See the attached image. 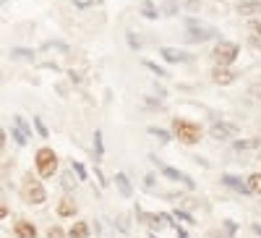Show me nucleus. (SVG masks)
<instances>
[{
    "instance_id": "1",
    "label": "nucleus",
    "mask_w": 261,
    "mask_h": 238,
    "mask_svg": "<svg viewBox=\"0 0 261 238\" xmlns=\"http://www.w3.org/2000/svg\"><path fill=\"white\" fill-rule=\"evenodd\" d=\"M172 134H175L178 141H183V144H199L201 128L191 121H186V118H175L172 121Z\"/></svg>"
},
{
    "instance_id": "2",
    "label": "nucleus",
    "mask_w": 261,
    "mask_h": 238,
    "mask_svg": "<svg viewBox=\"0 0 261 238\" xmlns=\"http://www.w3.org/2000/svg\"><path fill=\"white\" fill-rule=\"evenodd\" d=\"M238 55H241V47L235 42H225V39H220V45L212 50V60L217 66H230V63L238 60Z\"/></svg>"
},
{
    "instance_id": "3",
    "label": "nucleus",
    "mask_w": 261,
    "mask_h": 238,
    "mask_svg": "<svg viewBox=\"0 0 261 238\" xmlns=\"http://www.w3.org/2000/svg\"><path fill=\"white\" fill-rule=\"evenodd\" d=\"M58 170V155L50 147H42L37 152V173L42 178H53V173Z\"/></svg>"
},
{
    "instance_id": "4",
    "label": "nucleus",
    "mask_w": 261,
    "mask_h": 238,
    "mask_svg": "<svg viewBox=\"0 0 261 238\" xmlns=\"http://www.w3.org/2000/svg\"><path fill=\"white\" fill-rule=\"evenodd\" d=\"M24 199L27 202H32V204H42V202H45L47 199V191H45V186H42L39 181H27L24 183Z\"/></svg>"
},
{
    "instance_id": "5",
    "label": "nucleus",
    "mask_w": 261,
    "mask_h": 238,
    "mask_svg": "<svg viewBox=\"0 0 261 238\" xmlns=\"http://www.w3.org/2000/svg\"><path fill=\"white\" fill-rule=\"evenodd\" d=\"M238 134H241V128H238L235 123H214V126H212V136L220 139V141L232 139V136H238Z\"/></svg>"
},
{
    "instance_id": "6",
    "label": "nucleus",
    "mask_w": 261,
    "mask_h": 238,
    "mask_svg": "<svg viewBox=\"0 0 261 238\" xmlns=\"http://www.w3.org/2000/svg\"><path fill=\"white\" fill-rule=\"evenodd\" d=\"M162 176H165L167 181H180L186 188H193V186H196L191 176H186L183 170H178V168H170V165H162Z\"/></svg>"
},
{
    "instance_id": "7",
    "label": "nucleus",
    "mask_w": 261,
    "mask_h": 238,
    "mask_svg": "<svg viewBox=\"0 0 261 238\" xmlns=\"http://www.w3.org/2000/svg\"><path fill=\"white\" fill-rule=\"evenodd\" d=\"M212 81L220 84V86H227V84L235 81V71H230L227 66H217V68L212 71Z\"/></svg>"
},
{
    "instance_id": "8",
    "label": "nucleus",
    "mask_w": 261,
    "mask_h": 238,
    "mask_svg": "<svg viewBox=\"0 0 261 238\" xmlns=\"http://www.w3.org/2000/svg\"><path fill=\"white\" fill-rule=\"evenodd\" d=\"M214 37H217L214 29H199V27L188 24V39L191 42H206V39H214Z\"/></svg>"
},
{
    "instance_id": "9",
    "label": "nucleus",
    "mask_w": 261,
    "mask_h": 238,
    "mask_svg": "<svg viewBox=\"0 0 261 238\" xmlns=\"http://www.w3.org/2000/svg\"><path fill=\"white\" fill-rule=\"evenodd\" d=\"M235 8L241 16H256V13H261V0H241Z\"/></svg>"
},
{
    "instance_id": "10",
    "label": "nucleus",
    "mask_w": 261,
    "mask_h": 238,
    "mask_svg": "<svg viewBox=\"0 0 261 238\" xmlns=\"http://www.w3.org/2000/svg\"><path fill=\"white\" fill-rule=\"evenodd\" d=\"M160 53H162V58H165V60H170V63H188V60H191V55H188V53L175 50V47H162Z\"/></svg>"
},
{
    "instance_id": "11",
    "label": "nucleus",
    "mask_w": 261,
    "mask_h": 238,
    "mask_svg": "<svg viewBox=\"0 0 261 238\" xmlns=\"http://www.w3.org/2000/svg\"><path fill=\"white\" fill-rule=\"evenodd\" d=\"M58 215H60V218H73V215H76V202H73V197H63V199L58 202Z\"/></svg>"
},
{
    "instance_id": "12",
    "label": "nucleus",
    "mask_w": 261,
    "mask_h": 238,
    "mask_svg": "<svg viewBox=\"0 0 261 238\" xmlns=\"http://www.w3.org/2000/svg\"><path fill=\"white\" fill-rule=\"evenodd\" d=\"M13 230H16V238H37V228L29 220H18Z\"/></svg>"
},
{
    "instance_id": "13",
    "label": "nucleus",
    "mask_w": 261,
    "mask_h": 238,
    "mask_svg": "<svg viewBox=\"0 0 261 238\" xmlns=\"http://www.w3.org/2000/svg\"><path fill=\"white\" fill-rule=\"evenodd\" d=\"M222 183L225 186H230L232 191H238V194H243V197H248V194H251V188L241 181V178H232V176H222Z\"/></svg>"
},
{
    "instance_id": "14",
    "label": "nucleus",
    "mask_w": 261,
    "mask_h": 238,
    "mask_svg": "<svg viewBox=\"0 0 261 238\" xmlns=\"http://www.w3.org/2000/svg\"><path fill=\"white\" fill-rule=\"evenodd\" d=\"M115 186H118V191H120V197H134V186H130V181H128L125 173H118V176H115Z\"/></svg>"
},
{
    "instance_id": "15",
    "label": "nucleus",
    "mask_w": 261,
    "mask_h": 238,
    "mask_svg": "<svg viewBox=\"0 0 261 238\" xmlns=\"http://www.w3.org/2000/svg\"><path fill=\"white\" fill-rule=\"evenodd\" d=\"M11 60H27V63H32L34 60V50H29V47H13L11 50Z\"/></svg>"
},
{
    "instance_id": "16",
    "label": "nucleus",
    "mask_w": 261,
    "mask_h": 238,
    "mask_svg": "<svg viewBox=\"0 0 261 238\" xmlns=\"http://www.w3.org/2000/svg\"><path fill=\"white\" fill-rule=\"evenodd\" d=\"M256 147H261V139H238L232 144L235 152H246V149H256Z\"/></svg>"
},
{
    "instance_id": "17",
    "label": "nucleus",
    "mask_w": 261,
    "mask_h": 238,
    "mask_svg": "<svg viewBox=\"0 0 261 238\" xmlns=\"http://www.w3.org/2000/svg\"><path fill=\"white\" fill-rule=\"evenodd\" d=\"M68 238H89V225L86 223H73V228L68 230Z\"/></svg>"
},
{
    "instance_id": "18",
    "label": "nucleus",
    "mask_w": 261,
    "mask_h": 238,
    "mask_svg": "<svg viewBox=\"0 0 261 238\" xmlns=\"http://www.w3.org/2000/svg\"><path fill=\"white\" fill-rule=\"evenodd\" d=\"M76 176H73V170H68V173H60V183H63V188L65 191H73L76 188Z\"/></svg>"
},
{
    "instance_id": "19",
    "label": "nucleus",
    "mask_w": 261,
    "mask_h": 238,
    "mask_svg": "<svg viewBox=\"0 0 261 238\" xmlns=\"http://www.w3.org/2000/svg\"><path fill=\"white\" fill-rule=\"evenodd\" d=\"M105 157V141H102V131H94V160L99 162Z\"/></svg>"
},
{
    "instance_id": "20",
    "label": "nucleus",
    "mask_w": 261,
    "mask_h": 238,
    "mask_svg": "<svg viewBox=\"0 0 261 238\" xmlns=\"http://www.w3.org/2000/svg\"><path fill=\"white\" fill-rule=\"evenodd\" d=\"M42 50H58V53H68L71 47L65 45V42H58V39H53V42H45V45H42Z\"/></svg>"
},
{
    "instance_id": "21",
    "label": "nucleus",
    "mask_w": 261,
    "mask_h": 238,
    "mask_svg": "<svg viewBox=\"0 0 261 238\" xmlns=\"http://www.w3.org/2000/svg\"><path fill=\"white\" fill-rule=\"evenodd\" d=\"M141 16H144V18H151V21H154V18L160 16V11L154 8V3H149V0H146V3L141 6Z\"/></svg>"
},
{
    "instance_id": "22",
    "label": "nucleus",
    "mask_w": 261,
    "mask_h": 238,
    "mask_svg": "<svg viewBox=\"0 0 261 238\" xmlns=\"http://www.w3.org/2000/svg\"><path fill=\"white\" fill-rule=\"evenodd\" d=\"M248 188H251V194H261V173H253V176H248V183H246Z\"/></svg>"
},
{
    "instance_id": "23",
    "label": "nucleus",
    "mask_w": 261,
    "mask_h": 238,
    "mask_svg": "<svg viewBox=\"0 0 261 238\" xmlns=\"http://www.w3.org/2000/svg\"><path fill=\"white\" fill-rule=\"evenodd\" d=\"M144 68H149V71H151V74H154V76H162V79L167 76V71H165L162 66H157V63H154V60H144Z\"/></svg>"
},
{
    "instance_id": "24",
    "label": "nucleus",
    "mask_w": 261,
    "mask_h": 238,
    "mask_svg": "<svg viewBox=\"0 0 261 238\" xmlns=\"http://www.w3.org/2000/svg\"><path fill=\"white\" fill-rule=\"evenodd\" d=\"M32 123H34V128H37V134H39L42 139H47V136H50V131H47V126L42 123V118H39V115H34V118H32Z\"/></svg>"
},
{
    "instance_id": "25",
    "label": "nucleus",
    "mask_w": 261,
    "mask_h": 238,
    "mask_svg": "<svg viewBox=\"0 0 261 238\" xmlns=\"http://www.w3.org/2000/svg\"><path fill=\"white\" fill-rule=\"evenodd\" d=\"M149 134H151V136H157V139H160V141H165V144L172 139V136L165 131V128H149Z\"/></svg>"
},
{
    "instance_id": "26",
    "label": "nucleus",
    "mask_w": 261,
    "mask_h": 238,
    "mask_svg": "<svg viewBox=\"0 0 261 238\" xmlns=\"http://www.w3.org/2000/svg\"><path fill=\"white\" fill-rule=\"evenodd\" d=\"M13 123H16V126H18L21 131H24V134H27V139L32 136V128H29V123H27L24 118H21V115H16V118H13Z\"/></svg>"
},
{
    "instance_id": "27",
    "label": "nucleus",
    "mask_w": 261,
    "mask_h": 238,
    "mask_svg": "<svg viewBox=\"0 0 261 238\" xmlns=\"http://www.w3.org/2000/svg\"><path fill=\"white\" fill-rule=\"evenodd\" d=\"M71 168L76 170V178H79V181H86V178H89V176H86V168H84L81 162H71Z\"/></svg>"
},
{
    "instance_id": "28",
    "label": "nucleus",
    "mask_w": 261,
    "mask_h": 238,
    "mask_svg": "<svg viewBox=\"0 0 261 238\" xmlns=\"http://www.w3.org/2000/svg\"><path fill=\"white\" fill-rule=\"evenodd\" d=\"M11 134H13V139H16V144H18V147H24V144H27V134H24V131H21V128H18V126L13 128V131H11Z\"/></svg>"
},
{
    "instance_id": "29",
    "label": "nucleus",
    "mask_w": 261,
    "mask_h": 238,
    "mask_svg": "<svg viewBox=\"0 0 261 238\" xmlns=\"http://www.w3.org/2000/svg\"><path fill=\"white\" fill-rule=\"evenodd\" d=\"M172 218H180V220H186L188 225H193V223H196V218H191V215H188V212H183V209H175V215H172Z\"/></svg>"
},
{
    "instance_id": "30",
    "label": "nucleus",
    "mask_w": 261,
    "mask_h": 238,
    "mask_svg": "<svg viewBox=\"0 0 261 238\" xmlns=\"http://www.w3.org/2000/svg\"><path fill=\"white\" fill-rule=\"evenodd\" d=\"M128 45H130V50H141V39H139L136 34L128 32Z\"/></svg>"
},
{
    "instance_id": "31",
    "label": "nucleus",
    "mask_w": 261,
    "mask_h": 238,
    "mask_svg": "<svg viewBox=\"0 0 261 238\" xmlns=\"http://www.w3.org/2000/svg\"><path fill=\"white\" fill-rule=\"evenodd\" d=\"M47 238H65V230L58 228V225H53V228L47 230Z\"/></svg>"
},
{
    "instance_id": "32",
    "label": "nucleus",
    "mask_w": 261,
    "mask_h": 238,
    "mask_svg": "<svg viewBox=\"0 0 261 238\" xmlns=\"http://www.w3.org/2000/svg\"><path fill=\"white\" fill-rule=\"evenodd\" d=\"M165 13H167V16H175V13H178L175 0H167V3H165Z\"/></svg>"
},
{
    "instance_id": "33",
    "label": "nucleus",
    "mask_w": 261,
    "mask_h": 238,
    "mask_svg": "<svg viewBox=\"0 0 261 238\" xmlns=\"http://www.w3.org/2000/svg\"><path fill=\"white\" fill-rule=\"evenodd\" d=\"M144 188H146V191H154V188H157L154 176H146V178H144Z\"/></svg>"
},
{
    "instance_id": "34",
    "label": "nucleus",
    "mask_w": 261,
    "mask_h": 238,
    "mask_svg": "<svg viewBox=\"0 0 261 238\" xmlns=\"http://www.w3.org/2000/svg\"><path fill=\"white\" fill-rule=\"evenodd\" d=\"M186 6H188V11H199L201 8V0H186Z\"/></svg>"
},
{
    "instance_id": "35",
    "label": "nucleus",
    "mask_w": 261,
    "mask_h": 238,
    "mask_svg": "<svg viewBox=\"0 0 261 238\" xmlns=\"http://www.w3.org/2000/svg\"><path fill=\"white\" fill-rule=\"evenodd\" d=\"M94 176H97V181H99V186H107V178L102 176V170H99V168L94 170Z\"/></svg>"
},
{
    "instance_id": "36",
    "label": "nucleus",
    "mask_w": 261,
    "mask_h": 238,
    "mask_svg": "<svg viewBox=\"0 0 261 238\" xmlns=\"http://www.w3.org/2000/svg\"><path fill=\"white\" fill-rule=\"evenodd\" d=\"M225 228H227V233H230V235H235V233H238V225H235V223H230V220L225 223Z\"/></svg>"
},
{
    "instance_id": "37",
    "label": "nucleus",
    "mask_w": 261,
    "mask_h": 238,
    "mask_svg": "<svg viewBox=\"0 0 261 238\" xmlns=\"http://www.w3.org/2000/svg\"><path fill=\"white\" fill-rule=\"evenodd\" d=\"M118 225H120V230H128V218H125V215H120V220H118Z\"/></svg>"
},
{
    "instance_id": "38",
    "label": "nucleus",
    "mask_w": 261,
    "mask_h": 238,
    "mask_svg": "<svg viewBox=\"0 0 261 238\" xmlns=\"http://www.w3.org/2000/svg\"><path fill=\"white\" fill-rule=\"evenodd\" d=\"M3 147H6V131L0 128V149H3Z\"/></svg>"
},
{
    "instance_id": "39",
    "label": "nucleus",
    "mask_w": 261,
    "mask_h": 238,
    "mask_svg": "<svg viewBox=\"0 0 261 238\" xmlns=\"http://www.w3.org/2000/svg\"><path fill=\"white\" fill-rule=\"evenodd\" d=\"M3 218H8V209H6L3 204H0V220H3Z\"/></svg>"
},
{
    "instance_id": "40",
    "label": "nucleus",
    "mask_w": 261,
    "mask_h": 238,
    "mask_svg": "<svg viewBox=\"0 0 261 238\" xmlns=\"http://www.w3.org/2000/svg\"><path fill=\"white\" fill-rule=\"evenodd\" d=\"M253 32H256V37H261V24H253Z\"/></svg>"
},
{
    "instance_id": "41",
    "label": "nucleus",
    "mask_w": 261,
    "mask_h": 238,
    "mask_svg": "<svg viewBox=\"0 0 261 238\" xmlns=\"http://www.w3.org/2000/svg\"><path fill=\"white\" fill-rule=\"evenodd\" d=\"M253 45H258V47H261V37H253Z\"/></svg>"
},
{
    "instance_id": "42",
    "label": "nucleus",
    "mask_w": 261,
    "mask_h": 238,
    "mask_svg": "<svg viewBox=\"0 0 261 238\" xmlns=\"http://www.w3.org/2000/svg\"><path fill=\"white\" fill-rule=\"evenodd\" d=\"M149 238H157V233H149Z\"/></svg>"
},
{
    "instance_id": "43",
    "label": "nucleus",
    "mask_w": 261,
    "mask_h": 238,
    "mask_svg": "<svg viewBox=\"0 0 261 238\" xmlns=\"http://www.w3.org/2000/svg\"><path fill=\"white\" fill-rule=\"evenodd\" d=\"M3 6H6V0H0V8H3Z\"/></svg>"
},
{
    "instance_id": "44",
    "label": "nucleus",
    "mask_w": 261,
    "mask_h": 238,
    "mask_svg": "<svg viewBox=\"0 0 261 238\" xmlns=\"http://www.w3.org/2000/svg\"><path fill=\"white\" fill-rule=\"evenodd\" d=\"M0 81H3V71H0Z\"/></svg>"
}]
</instances>
